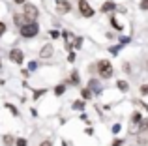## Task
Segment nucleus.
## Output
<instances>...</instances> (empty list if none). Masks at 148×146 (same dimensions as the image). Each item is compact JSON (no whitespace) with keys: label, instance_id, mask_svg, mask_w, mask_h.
I'll return each instance as SVG.
<instances>
[{"label":"nucleus","instance_id":"f257e3e1","mask_svg":"<svg viewBox=\"0 0 148 146\" xmlns=\"http://www.w3.org/2000/svg\"><path fill=\"white\" fill-rule=\"evenodd\" d=\"M19 32H21L23 38H36L38 32H40V26H38V23H25L19 28Z\"/></svg>","mask_w":148,"mask_h":146},{"label":"nucleus","instance_id":"f03ea898","mask_svg":"<svg viewBox=\"0 0 148 146\" xmlns=\"http://www.w3.org/2000/svg\"><path fill=\"white\" fill-rule=\"evenodd\" d=\"M23 19H25V23H36V19H38V8L34 6V4H25Z\"/></svg>","mask_w":148,"mask_h":146},{"label":"nucleus","instance_id":"7ed1b4c3","mask_svg":"<svg viewBox=\"0 0 148 146\" xmlns=\"http://www.w3.org/2000/svg\"><path fill=\"white\" fill-rule=\"evenodd\" d=\"M98 71H99V75L103 77V79H111V77H112L111 62H109V60H99V62H98Z\"/></svg>","mask_w":148,"mask_h":146},{"label":"nucleus","instance_id":"20e7f679","mask_svg":"<svg viewBox=\"0 0 148 146\" xmlns=\"http://www.w3.org/2000/svg\"><path fill=\"white\" fill-rule=\"evenodd\" d=\"M79 11H81L83 17H92V15H94V10H92V6L86 0H79Z\"/></svg>","mask_w":148,"mask_h":146},{"label":"nucleus","instance_id":"39448f33","mask_svg":"<svg viewBox=\"0 0 148 146\" xmlns=\"http://www.w3.org/2000/svg\"><path fill=\"white\" fill-rule=\"evenodd\" d=\"M10 58H11V62H15V64H23V53H21V49H13V51L10 53Z\"/></svg>","mask_w":148,"mask_h":146},{"label":"nucleus","instance_id":"423d86ee","mask_svg":"<svg viewBox=\"0 0 148 146\" xmlns=\"http://www.w3.org/2000/svg\"><path fill=\"white\" fill-rule=\"evenodd\" d=\"M40 56L41 58H51V56H53V45H45L40 51Z\"/></svg>","mask_w":148,"mask_h":146},{"label":"nucleus","instance_id":"0eeeda50","mask_svg":"<svg viewBox=\"0 0 148 146\" xmlns=\"http://www.w3.org/2000/svg\"><path fill=\"white\" fill-rule=\"evenodd\" d=\"M56 8H58V11H62V13H68V11H69V4L68 2H60V0H58Z\"/></svg>","mask_w":148,"mask_h":146},{"label":"nucleus","instance_id":"6e6552de","mask_svg":"<svg viewBox=\"0 0 148 146\" xmlns=\"http://www.w3.org/2000/svg\"><path fill=\"white\" fill-rule=\"evenodd\" d=\"M112 10H116V6L112 2H107V4H103V6H101V11H103V13H105V11H112Z\"/></svg>","mask_w":148,"mask_h":146},{"label":"nucleus","instance_id":"1a4fd4ad","mask_svg":"<svg viewBox=\"0 0 148 146\" xmlns=\"http://www.w3.org/2000/svg\"><path fill=\"white\" fill-rule=\"evenodd\" d=\"M73 109H75V111H83L84 109V101H83V99L75 101V103H73Z\"/></svg>","mask_w":148,"mask_h":146},{"label":"nucleus","instance_id":"9d476101","mask_svg":"<svg viewBox=\"0 0 148 146\" xmlns=\"http://www.w3.org/2000/svg\"><path fill=\"white\" fill-rule=\"evenodd\" d=\"M116 86H118L122 92H127V83H126V81H118V83H116Z\"/></svg>","mask_w":148,"mask_h":146},{"label":"nucleus","instance_id":"9b49d317","mask_svg":"<svg viewBox=\"0 0 148 146\" xmlns=\"http://www.w3.org/2000/svg\"><path fill=\"white\" fill-rule=\"evenodd\" d=\"M64 90H66V86H64V84H58V86L54 88V94H56V96H60V94H64Z\"/></svg>","mask_w":148,"mask_h":146},{"label":"nucleus","instance_id":"f8f14e48","mask_svg":"<svg viewBox=\"0 0 148 146\" xmlns=\"http://www.w3.org/2000/svg\"><path fill=\"white\" fill-rule=\"evenodd\" d=\"M83 98H84V99H90V98H92V92L88 90V88H83Z\"/></svg>","mask_w":148,"mask_h":146},{"label":"nucleus","instance_id":"ddd939ff","mask_svg":"<svg viewBox=\"0 0 148 146\" xmlns=\"http://www.w3.org/2000/svg\"><path fill=\"white\" fill-rule=\"evenodd\" d=\"M4 143H6V146H11V144H13V137L6 135V137H4Z\"/></svg>","mask_w":148,"mask_h":146},{"label":"nucleus","instance_id":"4468645a","mask_svg":"<svg viewBox=\"0 0 148 146\" xmlns=\"http://www.w3.org/2000/svg\"><path fill=\"white\" fill-rule=\"evenodd\" d=\"M71 81H73L75 84H79V75H77V71H73V73H71Z\"/></svg>","mask_w":148,"mask_h":146},{"label":"nucleus","instance_id":"2eb2a0df","mask_svg":"<svg viewBox=\"0 0 148 146\" xmlns=\"http://www.w3.org/2000/svg\"><path fill=\"white\" fill-rule=\"evenodd\" d=\"M15 144H17V146H26V139H17Z\"/></svg>","mask_w":148,"mask_h":146},{"label":"nucleus","instance_id":"dca6fc26","mask_svg":"<svg viewBox=\"0 0 148 146\" xmlns=\"http://www.w3.org/2000/svg\"><path fill=\"white\" fill-rule=\"evenodd\" d=\"M131 120H133V122H139V120H141V113H133Z\"/></svg>","mask_w":148,"mask_h":146},{"label":"nucleus","instance_id":"f3484780","mask_svg":"<svg viewBox=\"0 0 148 146\" xmlns=\"http://www.w3.org/2000/svg\"><path fill=\"white\" fill-rule=\"evenodd\" d=\"M141 94H143V96L148 94V84H143V86H141Z\"/></svg>","mask_w":148,"mask_h":146},{"label":"nucleus","instance_id":"a211bd4d","mask_svg":"<svg viewBox=\"0 0 148 146\" xmlns=\"http://www.w3.org/2000/svg\"><path fill=\"white\" fill-rule=\"evenodd\" d=\"M141 10H148V0H141Z\"/></svg>","mask_w":148,"mask_h":146},{"label":"nucleus","instance_id":"6ab92c4d","mask_svg":"<svg viewBox=\"0 0 148 146\" xmlns=\"http://www.w3.org/2000/svg\"><path fill=\"white\" fill-rule=\"evenodd\" d=\"M4 32H6V25H4V23H0V36H2Z\"/></svg>","mask_w":148,"mask_h":146},{"label":"nucleus","instance_id":"aec40b11","mask_svg":"<svg viewBox=\"0 0 148 146\" xmlns=\"http://www.w3.org/2000/svg\"><path fill=\"white\" fill-rule=\"evenodd\" d=\"M112 26H114V28H116V30H122V26H120V25H118V23H116V21H114V19H112Z\"/></svg>","mask_w":148,"mask_h":146},{"label":"nucleus","instance_id":"412c9836","mask_svg":"<svg viewBox=\"0 0 148 146\" xmlns=\"http://www.w3.org/2000/svg\"><path fill=\"white\" fill-rule=\"evenodd\" d=\"M40 146H53V143H51V141H43Z\"/></svg>","mask_w":148,"mask_h":146},{"label":"nucleus","instance_id":"4be33fe9","mask_svg":"<svg viewBox=\"0 0 148 146\" xmlns=\"http://www.w3.org/2000/svg\"><path fill=\"white\" fill-rule=\"evenodd\" d=\"M112 146H122V139H120V141H118V139H116V141H114V143H112Z\"/></svg>","mask_w":148,"mask_h":146},{"label":"nucleus","instance_id":"5701e85b","mask_svg":"<svg viewBox=\"0 0 148 146\" xmlns=\"http://www.w3.org/2000/svg\"><path fill=\"white\" fill-rule=\"evenodd\" d=\"M51 36H53V38H58V36H60V32H56V30H53V32H51Z\"/></svg>","mask_w":148,"mask_h":146},{"label":"nucleus","instance_id":"b1692460","mask_svg":"<svg viewBox=\"0 0 148 146\" xmlns=\"http://www.w3.org/2000/svg\"><path fill=\"white\" fill-rule=\"evenodd\" d=\"M23 2H25V0H15V4H23Z\"/></svg>","mask_w":148,"mask_h":146}]
</instances>
